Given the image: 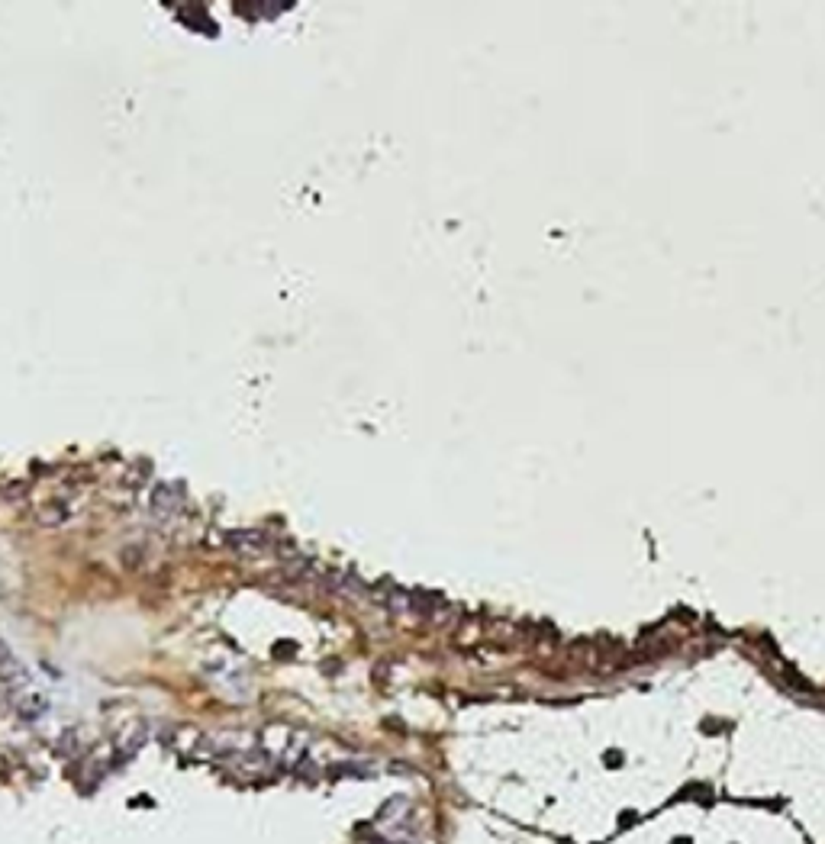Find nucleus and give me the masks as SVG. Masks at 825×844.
Instances as JSON below:
<instances>
[{"instance_id":"nucleus-2","label":"nucleus","mask_w":825,"mask_h":844,"mask_svg":"<svg viewBox=\"0 0 825 844\" xmlns=\"http://www.w3.org/2000/svg\"><path fill=\"white\" fill-rule=\"evenodd\" d=\"M229 548L233 551H242V555H262V551H268V538L262 532H233L229 535Z\"/></svg>"},{"instance_id":"nucleus-1","label":"nucleus","mask_w":825,"mask_h":844,"mask_svg":"<svg viewBox=\"0 0 825 844\" xmlns=\"http://www.w3.org/2000/svg\"><path fill=\"white\" fill-rule=\"evenodd\" d=\"M181 506H184V497L178 490H171V487H158L155 490V497H152V509H155V516L158 519H178L181 513Z\"/></svg>"}]
</instances>
